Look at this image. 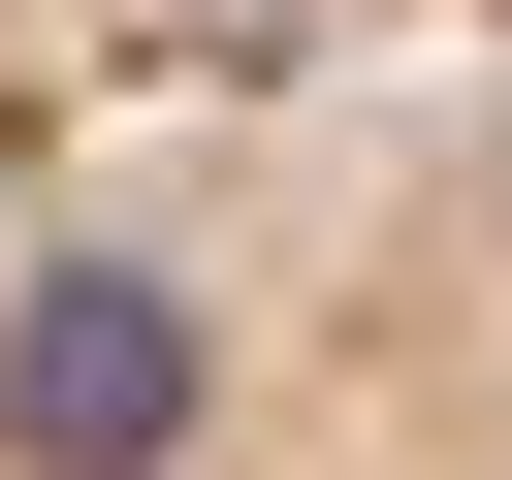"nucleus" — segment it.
<instances>
[{
    "label": "nucleus",
    "mask_w": 512,
    "mask_h": 480,
    "mask_svg": "<svg viewBox=\"0 0 512 480\" xmlns=\"http://www.w3.org/2000/svg\"><path fill=\"white\" fill-rule=\"evenodd\" d=\"M0 480H512V32H416L32 192Z\"/></svg>",
    "instance_id": "obj_1"
},
{
    "label": "nucleus",
    "mask_w": 512,
    "mask_h": 480,
    "mask_svg": "<svg viewBox=\"0 0 512 480\" xmlns=\"http://www.w3.org/2000/svg\"><path fill=\"white\" fill-rule=\"evenodd\" d=\"M416 32H512V0H0V224L96 192L128 128H224V96H320V64H416Z\"/></svg>",
    "instance_id": "obj_2"
}]
</instances>
